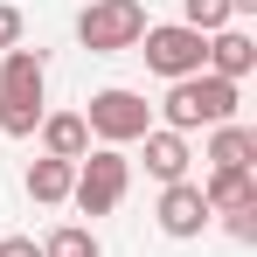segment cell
<instances>
[{"label": "cell", "instance_id": "2", "mask_svg": "<svg viewBox=\"0 0 257 257\" xmlns=\"http://www.w3.org/2000/svg\"><path fill=\"white\" fill-rule=\"evenodd\" d=\"M160 111H167V132H181V139L195 125H229L236 118V84H222L209 70L202 77H181V84H167V104Z\"/></svg>", "mask_w": 257, "mask_h": 257}, {"label": "cell", "instance_id": "10", "mask_svg": "<svg viewBox=\"0 0 257 257\" xmlns=\"http://www.w3.org/2000/svg\"><path fill=\"white\" fill-rule=\"evenodd\" d=\"M195 188H202L209 215H229V209H243V202H257V174L250 167H209V181H195Z\"/></svg>", "mask_w": 257, "mask_h": 257}, {"label": "cell", "instance_id": "16", "mask_svg": "<svg viewBox=\"0 0 257 257\" xmlns=\"http://www.w3.org/2000/svg\"><path fill=\"white\" fill-rule=\"evenodd\" d=\"M222 229H229L236 243H257V202H243V209H229V215H222Z\"/></svg>", "mask_w": 257, "mask_h": 257}, {"label": "cell", "instance_id": "9", "mask_svg": "<svg viewBox=\"0 0 257 257\" xmlns=\"http://www.w3.org/2000/svg\"><path fill=\"white\" fill-rule=\"evenodd\" d=\"M42 153L49 160H84L90 153V125H84V111H42Z\"/></svg>", "mask_w": 257, "mask_h": 257}, {"label": "cell", "instance_id": "3", "mask_svg": "<svg viewBox=\"0 0 257 257\" xmlns=\"http://www.w3.org/2000/svg\"><path fill=\"white\" fill-rule=\"evenodd\" d=\"M132 188V160L118 153V146H90L84 160H77V181H70V202L84 215H111L118 202H125Z\"/></svg>", "mask_w": 257, "mask_h": 257}, {"label": "cell", "instance_id": "11", "mask_svg": "<svg viewBox=\"0 0 257 257\" xmlns=\"http://www.w3.org/2000/svg\"><path fill=\"white\" fill-rule=\"evenodd\" d=\"M188 160H195V153H188L181 132H167V125L146 132V174H153L160 188H167V181H188Z\"/></svg>", "mask_w": 257, "mask_h": 257}, {"label": "cell", "instance_id": "12", "mask_svg": "<svg viewBox=\"0 0 257 257\" xmlns=\"http://www.w3.org/2000/svg\"><path fill=\"white\" fill-rule=\"evenodd\" d=\"M209 167H257V132L250 125H209Z\"/></svg>", "mask_w": 257, "mask_h": 257}, {"label": "cell", "instance_id": "13", "mask_svg": "<svg viewBox=\"0 0 257 257\" xmlns=\"http://www.w3.org/2000/svg\"><path fill=\"white\" fill-rule=\"evenodd\" d=\"M70 181H77V160H35L28 167V202H42V209H56V202H70Z\"/></svg>", "mask_w": 257, "mask_h": 257}, {"label": "cell", "instance_id": "4", "mask_svg": "<svg viewBox=\"0 0 257 257\" xmlns=\"http://www.w3.org/2000/svg\"><path fill=\"white\" fill-rule=\"evenodd\" d=\"M153 21H146V7L139 0H90L84 14H77V42L90 56H118V49H139Z\"/></svg>", "mask_w": 257, "mask_h": 257}, {"label": "cell", "instance_id": "1", "mask_svg": "<svg viewBox=\"0 0 257 257\" xmlns=\"http://www.w3.org/2000/svg\"><path fill=\"white\" fill-rule=\"evenodd\" d=\"M42 90H49L42 49H7V63H0V132H7V139H35V125H42Z\"/></svg>", "mask_w": 257, "mask_h": 257}, {"label": "cell", "instance_id": "17", "mask_svg": "<svg viewBox=\"0 0 257 257\" xmlns=\"http://www.w3.org/2000/svg\"><path fill=\"white\" fill-rule=\"evenodd\" d=\"M7 49H21V7L14 0H0V56Z\"/></svg>", "mask_w": 257, "mask_h": 257}, {"label": "cell", "instance_id": "7", "mask_svg": "<svg viewBox=\"0 0 257 257\" xmlns=\"http://www.w3.org/2000/svg\"><path fill=\"white\" fill-rule=\"evenodd\" d=\"M202 70H209V77H222V84H243V77L257 70L250 28H236V21H229V28H215V35H209V56H202Z\"/></svg>", "mask_w": 257, "mask_h": 257}, {"label": "cell", "instance_id": "19", "mask_svg": "<svg viewBox=\"0 0 257 257\" xmlns=\"http://www.w3.org/2000/svg\"><path fill=\"white\" fill-rule=\"evenodd\" d=\"M229 14H257V0H229Z\"/></svg>", "mask_w": 257, "mask_h": 257}, {"label": "cell", "instance_id": "6", "mask_svg": "<svg viewBox=\"0 0 257 257\" xmlns=\"http://www.w3.org/2000/svg\"><path fill=\"white\" fill-rule=\"evenodd\" d=\"M139 56H146V70L153 77H202V56H209V35H195V28H181V21H160V28H146L139 35Z\"/></svg>", "mask_w": 257, "mask_h": 257}, {"label": "cell", "instance_id": "14", "mask_svg": "<svg viewBox=\"0 0 257 257\" xmlns=\"http://www.w3.org/2000/svg\"><path fill=\"white\" fill-rule=\"evenodd\" d=\"M42 257H104V250H97V236H90L84 222H63V229L42 236Z\"/></svg>", "mask_w": 257, "mask_h": 257}, {"label": "cell", "instance_id": "15", "mask_svg": "<svg viewBox=\"0 0 257 257\" xmlns=\"http://www.w3.org/2000/svg\"><path fill=\"white\" fill-rule=\"evenodd\" d=\"M236 14H229V0H181V28H195V35H215V28H229Z\"/></svg>", "mask_w": 257, "mask_h": 257}, {"label": "cell", "instance_id": "8", "mask_svg": "<svg viewBox=\"0 0 257 257\" xmlns=\"http://www.w3.org/2000/svg\"><path fill=\"white\" fill-rule=\"evenodd\" d=\"M153 215H160V229H167V236H202V229H209V202H202V188H195V181H167Z\"/></svg>", "mask_w": 257, "mask_h": 257}, {"label": "cell", "instance_id": "5", "mask_svg": "<svg viewBox=\"0 0 257 257\" xmlns=\"http://www.w3.org/2000/svg\"><path fill=\"white\" fill-rule=\"evenodd\" d=\"M84 125H90L97 146H132V139H146V132H153V104H146L139 90L111 84V90H97V97L84 104Z\"/></svg>", "mask_w": 257, "mask_h": 257}, {"label": "cell", "instance_id": "18", "mask_svg": "<svg viewBox=\"0 0 257 257\" xmlns=\"http://www.w3.org/2000/svg\"><path fill=\"white\" fill-rule=\"evenodd\" d=\"M0 257H42L35 236H0Z\"/></svg>", "mask_w": 257, "mask_h": 257}]
</instances>
